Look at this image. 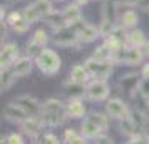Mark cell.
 Listing matches in <instances>:
<instances>
[{"mask_svg":"<svg viewBox=\"0 0 149 144\" xmlns=\"http://www.w3.org/2000/svg\"><path fill=\"white\" fill-rule=\"evenodd\" d=\"M89 79H91V76H89V72L84 64H75L74 67L70 69V72H69V82H72V84L84 86Z\"/></svg>","mask_w":149,"mask_h":144,"instance_id":"5bb4252c","label":"cell"},{"mask_svg":"<svg viewBox=\"0 0 149 144\" xmlns=\"http://www.w3.org/2000/svg\"><path fill=\"white\" fill-rule=\"evenodd\" d=\"M62 15L65 19V24L67 25H74L77 22H81L82 19V12L77 3H72V5H67V7L62 10Z\"/></svg>","mask_w":149,"mask_h":144,"instance_id":"2e32d148","label":"cell"},{"mask_svg":"<svg viewBox=\"0 0 149 144\" xmlns=\"http://www.w3.org/2000/svg\"><path fill=\"white\" fill-rule=\"evenodd\" d=\"M119 5H126V7H137L141 0H116Z\"/></svg>","mask_w":149,"mask_h":144,"instance_id":"8d00e7d4","label":"cell"},{"mask_svg":"<svg viewBox=\"0 0 149 144\" xmlns=\"http://www.w3.org/2000/svg\"><path fill=\"white\" fill-rule=\"evenodd\" d=\"M121 132L126 134V136H129V137H134L136 134H137V131H136V127H134V122H132L131 116L126 117V119H121Z\"/></svg>","mask_w":149,"mask_h":144,"instance_id":"f546056e","label":"cell"},{"mask_svg":"<svg viewBox=\"0 0 149 144\" xmlns=\"http://www.w3.org/2000/svg\"><path fill=\"white\" fill-rule=\"evenodd\" d=\"M52 42L55 45H61V47H70V45H77L79 44V34H77V29L75 25H65V27L55 30Z\"/></svg>","mask_w":149,"mask_h":144,"instance_id":"5b68a950","label":"cell"},{"mask_svg":"<svg viewBox=\"0 0 149 144\" xmlns=\"http://www.w3.org/2000/svg\"><path fill=\"white\" fill-rule=\"evenodd\" d=\"M75 136H77V132H75L74 129H67L65 131V134H64V143H69V141L74 139Z\"/></svg>","mask_w":149,"mask_h":144,"instance_id":"f35d334b","label":"cell"},{"mask_svg":"<svg viewBox=\"0 0 149 144\" xmlns=\"http://www.w3.org/2000/svg\"><path fill=\"white\" fill-rule=\"evenodd\" d=\"M112 50L106 45V44H102L101 47H97L94 50V54H92V57L94 59H97V61H106V62H111L112 61Z\"/></svg>","mask_w":149,"mask_h":144,"instance_id":"484cf974","label":"cell"},{"mask_svg":"<svg viewBox=\"0 0 149 144\" xmlns=\"http://www.w3.org/2000/svg\"><path fill=\"white\" fill-rule=\"evenodd\" d=\"M57 2H65V0H57Z\"/></svg>","mask_w":149,"mask_h":144,"instance_id":"b9f144b4","label":"cell"},{"mask_svg":"<svg viewBox=\"0 0 149 144\" xmlns=\"http://www.w3.org/2000/svg\"><path fill=\"white\" fill-rule=\"evenodd\" d=\"M106 114L112 119H126L129 117V111H127V106L124 104V101L121 99H109L107 104H106Z\"/></svg>","mask_w":149,"mask_h":144,"instance_id":"ba28073f","label":"cell"},{"mask_svg":"<svg viewBox=\"0 0 149 144\" xmlns=\"http://www.w3.org/2000/svg\"><path fill=\"white\" fill-rule=\"evenodd\" d=\"M127 42H129V45H132V47H144L146 45V35H144L142 30L134 29V30L129 32Z\"/></svg>","mask_w":149,"mask_h":144,"instance_id":"ffe728a7","label":"cell"},{"mask_svg":"<svg viewBox=\"0 0 149 144\" xmlns=\"http://www.w3.org/2000/svg\"><path fill=\"white\" fill-rule=\"evenodd\" d=\"M102 132H104V131H102L95 122H92L89 117L84 119V122H82V136L86 137V139H97Z\"/></svg>","mask_w":149,"mask_h":144,"instance_id":"ac0fdd59","label":"cell"},{"mask_svg":"<svg viewBox=\"0 0 149 144\" xmlns=\"http://www.w3.org/2000/svg\"><path fill=\"white\" fill-rule=\"evenodd\" d=\"M34 59L32 57H19L17 61L14 62V65H12V72L15 74V77H25L29 76L30 72H32V67H34Z\"/></svg>","mask_w":149,"mask_h":144,"instance_id":"7c38bea8","label":"cell"},{"mask_svg":"<svg viewBox=\"0 0 149 144\" xmlns=\"http://www.w3.org/2000/svg\"><path fill=\"white\" fill-rule=\"evenodd\" d=\"M29 27H30V22H29L27 19L22 15L20 19H19V20L12 25V30H14V32H17V34H25V32L29 30Z\"/></svg>","mask_w":149,"mask_h":144,"instance_id":"4dcf8cb0","label":"cell"},{"mask_svg":"<svg viewBox=\"0 0 149 144\" xmlns=\"http://www.w3.org/2000/svg\"><path fill=\"white\" fill-rule=\"evenodd\" d=\"M141 76L144 77V79H149V64H146V65L142 67V70H141Z\"/></svg>","mask_w":149,"mask_h":144,"instance_id":"ab89813d","label":"cell"},{"mask_svg":"<svg viewBox=\"0 0 149 144\" xmlns=\"http://www.w3.org/2000/svg\"><path fill=\"white\" fill-rule=\"evenodd\" d=\"M0 76H2V92H5V90H8L12 87V84L15 81V74L12 72L10 67H7V69H2Z\"/></svg>","mask_w":149,"mask_h":144,"instance_id":"d4e9b609","label":"cell"},{"mask_svg":"<svg viewBox=\"0 0 149 144\" xmlns=\"http://www.w3.org/2000/svg\"><path fill=\"white\" fill-rule=\"evenodd\" d=\"M17 59H19V45H17V44L8 42V44H5V45H2V54H0L2 69L12 67Z\"/></svg>","mask_w":149,"mask_h":144,"instance_id":"9c48e42d","label":"cell"},{"mask_svg":"<svg viewBox=\"0 0 149 144\" xmlns=\"http://www.w3.org/2000/svg\"><path fill=\"white\" fill-rule=\"evenodd\" d=\"M67 114L72 119H81L86 116V106L82 102V99H69Z\"/></svg>","mask_w":149,"mask_h":144,"instance_id":"e0dca14e","label":"cell"},{"mask_svg":"<svg viewBox=\"0 0 149 144\" xmlns=\"http://www.w3.org/2000/svg\"><path fill=\"white\" fill-rule=\"evenodd\" d=\"M131 119H132V122H134V127L136 131H137V134H142V131H144V127H146V124H148V117L142 114L141 111H132L131 114Z\"/></svg>","mask_w":149,"mask_h":144,"instance_id":"7402d4cb","label":"cell"},{"mask_svg":"<svg viewBox=\"0 0 149 144\" xmlns=\"http://www.w3.org/2000/svg\"><path fill=\"white\" fill-rule=\"evenodd\" d=\"M65 144H87V141H86V137L84 136H79V134H77L74 139H70V141L65 143Z\"/></svg>","mask_w":149,"mask_h":144,"instance_id":"74e56055","label":"cell"},{"mask_svg":"<svg viewBox=\"0 0 149 144\" xmlns=\"http://www.w3.org/2000/svg\"><path fill=\"white\" fill-rule=\"evenodd\" d=\"M84 65H86V69H87L91 79H101V81H106V79L111 76V72H112L111 62L97 61V59H94V57L87 59V61L84 62Z\"/></svg>","mask_w":149,"mask_h":144,"instance_id":"277c9868","label":"cell"},{"mask_svg":"<svg viewBox=\"0 0 149 144\" xmlns=\"http://www.w3.org/2000/svg\"><path fill=\"white\" fill-rule=\"evenodd\" d=\"M119 24H121L122 27H126V29H132V27H136L137 25V14H136L132 8H129V10H126L124 14L121 15V19H119Z\"/></svg>","mask_w":149,"mask_h":144,"instance_id":"44dd1931","label":"cell"},{"mask_svg":"<svg viewBox=\"0 0 149 144\" xmlns=\"http://www.w3.org/2000/svg\"><path fill=\"white\" fill-rule=\"evenodd\" d=\"M34 61L37 64L39 70H40L42 74H45V76L57 74L62 65V61H61V57H59V54L54 52L52 49H42L40 54L37 55Z\"/></svg>","mask_w":149,"mask_h":144,"instance_id":"7a4b0ae2","label":"cell"},{"mask_svg":"<svg viewBox=\"0 0 149 144\" xmlns=\"http://www.w3.org/2000/svg\"><path fill=\"white\" fill-rule=\"evenodd\" d=\"M142 59H144L142 47H132V45H124L112 54V61L117 64H141Z\"/></svg>","mask_w":149,"mask_h":144,"instance_id":"3957f363","label":"cell"},{"mask_svg":"<svg viewBox=\"0 0 149 144\" xmlns=\"http://www.w3.org/2000/svg\"><path fill=\"white\" fill-rule=\"evenodd\" d=\"M32 3H34L35 8L39 10V14L42 15V19L54 12V10H52V2H50V0H35V2H32Z\"/></svg>","mask_w":149,"mask_h":144,"instance_id":"4316f807","label":"cell"},{"mask_svg":"<svg viewBox=\"0 0 149 144\" xmlns=\"http://www.w3.org/2000/svg\"><path fill=\"white\" fill-rule=\"evenodd\" d=\"M45 19H47L49 25L54 27L55 30H59V29H62V27L67 25V24H65V19H64V15H62V12H52V14L47 15Z\"/></svg>","mask_w":149,"mask_h":144,"instance_id":"cb8c5ba5","label":"cell"},{"mask_svg":"<svg viewBox=\"0 0 149 144\" xmlns=\"http://www.w3.org/2000/svg\"><path fill=\"white\" fill-rule=\"evenodd\" d=\"M139 94L144 99H149V79H142L141 86H139Z\"/></svg>","mask_w":149,"mask_h":144,"instance_id":"d6a6232c","label":"cell"},{"mask_svg":"<svg viewBox=\"0 0 149 144\" xmlns=\"http://www.w3.org/2000/svg\"><path fill=\"white\" fill-rule=\"evenodd\" d=\"M22 12H10V14H8V17L7 19H5V24H7V25H10V27H12V25H14L15 22L19 20V19H20L22 17Z\"/></svg>","mask_w":149,"mask_h":144,"instance_id":"836d02e7","label":"cell"},{"mask_svg":"<svg viewBox=\"0 0 149 144\" xmlns=\"http://www.w3.org/2000/svg\"><path fill=\"white\" fill-rule=\"evenodd\" d=\"M15 102L20 106L22 109L27 112L30 117H40L42 114V104L32 96H19Z\"/></svg>","mask_w":149,"mask_h":144,"instance_id":"52a82bcc","label":"cell"},{"mask_svg":"<svg viewBox=\"0 0 149 144\" xmlns=\"http://www.w3.org/2000/svg\"><path fill=\"white\" fill-rule=\"evenodd\" d=\"M139 86H141V81L136 76H127L121 81V87L122 90H126L129 96H132L134 92H139Z\"/></svg>","mask_w":149,"mask_h":144,"instance_id":"d6986e66","label":"cell"},{"mask_svg":"<svg viewBox=\"0 0 149 144\" xmlns=\"http://www.w3.org/2000/svg\"><path fill=\"white\" fill-rule=\"evenodd\" d=\"M40 144H61V143H59L57 136H54V134H44Z\"/></svg>","mask_w":149,"mask_h":144,"instance_id":"e575fe53","label":"cell"},{"mask_svg":"<svg viewBox=\"0 0 149 144\" xmlns=\"http://www.w3.org/2000/svg\"><path fill=\"white\" fill-rule=\"evenodd\" d=\"M3 117H5L7 121H10V122L20 124L30 116H29L27 112L22 109L17 102H10V104H7V106L3 107Z\"/></svg>","mask_w":149,"mask_h":144,"instance_id":"30bf717a","label":"cell"},{"mask_svg":"<svg viewBox=\"0 0 149 144\" xmlns=\"http://www.w3.org/2000/svg\"><path fill=\"white\" fill-rule=\"evenodd\" d=\"M109 86L106 81L101 79H92L86 87V97L89 101H104L109 96Z\"/></svg>","mask_w":149,"mask_h":144,"instance_id":"8992f818","label":"cell"},{"mask_svg":"<svg viewBox=\"0 0 149 144\" xmlns=\"http://www.w3.org/2000/svg\"><path fill=\"white\" fill-rule=\"evenodd\" d=\"M20 126V129L30 137H37L39 134L42 132V126L44 122L40 121V117H27L24 122L19 124Z\"/></svg>","mask_w":149,"mask_h":144,"instance_id":"4fadbf2b","label":"cell"},{"mask_svg":"<svg viewBox=\"0 0 149 144\" xmlns=\"http://www.w3.org/2000/svg\"><path fill=\"white\" fill-rule=\"evenodd\" d=\"M87 117L92 121V122L97 124L102 131L107 129V126H109V116L107 114H102V112H92V114H89Z\"/></svg>","mask_w":149,"mask_h":144,"instance_id":"83f0119b","label":"cell"},{"mask_svg":"<svg viewBox=\"0 0 149 144\" xmlns=\"http://www.w3.org/2000/svg\"><path fill=\"white\" fill-rule=\"evenodd\" d=\"M117 2L116 0H107L102 7V20L101 22H109V24H114L117 25Z\"/></svg>","mask_w":149,"mask_h":144,"instance_id":"9a60e30c","label":"cell"},{"mask_svg":"<svg viewBox=\"0 0 149 144\" xmlns=\"http://www.w3.org/2000/svg\"><path fill=\"white\" fill-rule=\"evenodd\" d=\"M22 14H24V17H25V19H27L30 24H35V22H39V20L42 19V15L39 14V10L35 8L34 3L27 5V7L24 8V12H22Z\"/></svg>","mask_w":149,"mask_h":144,"instance_id":"f1b7e54d","label":"cell"},{"mask_svg":"<svg viewBox=\"0 0 149 144\" xmlns=\"http://www.w3.org/2000/svg\"><path fill=\"white\" fill-rule=\"evenodd\" d=\"M67 117V106H64V102L59 99H49L42 104L40 121L44 126H61L65 122Z\"/></svg>","mask_w":149,"mask_h":144,"instance_id":"6da1fadb","label":"cell"},{"mask_svg":"<svg viewBox=\"0 0 149 144\" xmlns=\"http://www.w3.org/2000/svg\"><path fill=\"white\" fill-rule=\"evenodd\" d=\"M127 144H149V136H146V134H136L134 137H131V141Z\"/></svg>","mask_w":149,"mask_h":144,"instance_id":"1f68e13d","label":"cell"},{"mask_svg":"<svg viewBox=\"0 0 149 144\" xmlns=\"http://www.w3.org/2000/svg\"><path fill=\"white\" fill-rule=\"evenodd\" d=\"M89 0H75V3H77V5H84V3H87Z\"/></svg>","mask_w":149,"mask_h":144,"instance_id":"60d3db41","label":"cell"},{"mask_svg":"<svg viewBox=\"0 0 149 144\" xmlns=\"http://www.w3.org/2000/svg\"><path fill=\"white\" fill-rule=\"evenodd\" d=\"M47 42H49V35H47V32H45L44 29H37V30L34 32V35H32V39L29 40V44H34V45H37V47L45 49Z\"/></svg>","mask_w":149,"mask_h":144,"instance_id":"603a6c76","label":"cell"},{"mask_svg":"<svg viewBox=\"0 0 149 144\" xmlns=\"http://www.w3.org/2000/svg\"><path fill=\"white\" fill-rule=\"evenodd\" d=\"M7 144H24V137L20 134H10L7 137Z\"/></svg>","mask_w":149,"mask_h":144,"instance_id":"d590c367","label":"cell"},{"mask_svg":"<svg viewBox=\"0 0 149 144\" xmlns=\"http://www.w3.org/2000/svg\"><path fill=\"white\" fill-rule=\"evenodd\" d=\"M75 29H77V34H79V40H81V44H91V42H94L97 37H101L99 29L94 27V25H91V24H84V22H81L79 27H75Z\"/></svg>","mask_w":149,"mask_h":144,"instance_id":"8fae6325","label":"cell"}]
</instances>
